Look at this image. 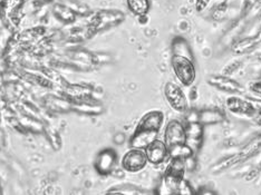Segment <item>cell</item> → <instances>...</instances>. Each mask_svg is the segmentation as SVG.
Here are the masks:
<instances>
[{
	"mask_svg": "<svg viewBox=\"0 0 261 195\" xmlns=\"http://www.w3.org/2000/svg\"><path fill=\"white\" fill-rule=\"evenodd\" d=\"M164 123V113L161 110H150L141 117L132 136L129 137V147L144 150L161 131Z\"/></svg>",
	"mask_w": 261,
	"mask_h": 195,
	"instance_id": "6da1fadb",
	"label": "cell"
},
{
	"mask_svg": "<svg viewBox=\"0 0 261 195\" xmlns=\"http://www.w3.org/2000/svg\"><path fill=\"white\" fill-rule=\"evenodd\" d=\"M187 165L186 161L182 158L171 157L169 159V164L164 171L162 177V182L159 187L160 194H177L183 179H186Z\"/></svg>",
	"mask_w": 261,
	"mask_h": 195,
	"instance_id": "7a4b0ae2",
	"label": "cell"
},
{
	"mask_svg": "<svg viewBox=\"0 0 261 195\" xmlns=\"http://www.w3.org/2000/svg\"><path fill=\"white\" fill-rule=\"evenodd\" d=\"M125 20V14L117 9H103L97 11L93 16L90 22L88 32L90 35H95L108 29L117 27Z\"/></svg>",
	"mask_w": 261,
	"mask_h": 195,
	"instance_id": "3957f363",
	"label": "cell"
},
{
	"mask_svg": "<svg viewBox=\"0 0 261 195\" xmlns=\"http://www.w3.org/2000/svg\"><path fill=\"white\" fill-rule=\"evenodd\" d=\"M171 66L175 77L183 86L190 87L193 85L197 78V68H195L194 61L185 56L172 55Z\"/></svg>",
	"mask_w": 261,
	"mask_h": 195,
	"instance_id": "277c9868",
	"label": "cell"
},
{
	"mask_svg": "<svg viewBox=\"0 0 261 195\" xmlns=\"http://www.w3.org/2000/svg\"><path fill=\"white\" fill-rule=\"evenodd\" d=\"M164 97L172 109L185 114L189 110V102L182 88L173 81H167L164 85Z\"/></svg>",
	"mask_w": 261,
	"mask_h": 195,
	"instance_id": "5b68a950",
	"label": "cell"
},
{
	"mask_svg": "<svg viewBox=\"0 0 261 195\" xmlns=\"http://www.w3.org/2000/svg\"><path fill=\"white\" fill-rule=\"evenodd\" d=\"M147 162V157L145 151L142 149H130L123 155L121 165L124 171L128 173H139L142 170L145 169Z\"/></svg>",
	"mask_w": 261,
	"mask_h": 195,
	"instance_id": "8992f818",
	"label": "cell"
},
{
	"mask_svg": "<svg viewBox=\"0 0 261 195\" xmlns=\"http://www.w3.org/2000/svg\"><path fill=\"white\" fill-rule=\"evenodd\" d=\"M186 125L179 120H171L164 129V142L168 149L174 145L187 143Z\"/></svg>",
	"mask_w": 261,
	"mask_h": 195,
	"instance_id": "52a82bcc",
	"label": "cell"
},
{
	"mask_svg": "<svg viewBox=\"0 0 261 195\" xmlns=\"http://www.w3.org/2000/svg\"><path fill=\"white\" fill-rule=\"evenodd\" d=\"M207 84L217 88L218 91L233 94V95H241L246 91L245 86L241 82L229 77V76L223 75L210 76L209 79H207Z\"/></svg>",
	"mask_w": 261,
	"mask_h": 195,
	"instance_id": "ba28073f",
	"label": "cell"
},
{
	"mask_svg": "<svg viewBox=\"0 0 261 195\" xmlns=\"http://www.w3.org/2000/svg\"><path fill=\"white\" fill-rule=\"evenodd\" d=\"M117 153L113 149H104L95 158L94 168L100 175H110L117 165Z\"/></svg>",
	"mask_w": 261,
	"mask_h": 195,
	"instance_id": "9c48e42d",
	"label": "cell"
},
{
	"mask_svg": "<svg viewBox=\"0 0 261 195\" xmlns=\"http://www.w3.org/2000/svg\"><path fill=\"white\" fill-rule=\"evenodd\" d=\"M145 154L147 157V162L152 165H161L164 162L170 159L169 149L164 141L161 140H154L152 143L147 145L145 149Z\"/></svg>",
	"mask_w": 261,
	"mask_h": 195,
	"instance_id": "30bf717a",
	"label": "cell"
},
{
	"mask_svg": "<svg viewBox=\"0 0 261 195\" xmlns=\"http://www.w3.org/2000/svg\"><path fill=\"white\" fill-rule=\"evenodd\" d=\"M225 106L231 112V113L237 115H245V116H251L254 114V106L251 102L247 99H243L239 96H231L225 102Z\"/></svg>",
	"mask_w": 261,
	"mask_h": 195,
	"instance_id": "8fae6325",
	"label": "cell"
},
{
	"mask_svg": "<svg viewBox=\"0 0 261 195\" xmlns=\"http://www.w3.org/2000/svg\"><path fill=\"white\" fill-rule=\"evenodd\" d=\"M187 131V143L192 147L195 144L198 147H200L201 143L203 140V133H204V126L198 121H191L186 125Z\"/></svg>",
	"mask_w": 261,
	"mask_h": 195,
	"instance_id": "7c38bea8",
	"label": "cell"
},
{
	"mask_svg": "<svg viewBox=\"0 0 261 195\" xmlns=\"http://www.w3.org/2000/svg\"><path fill=\"white\" fill-rule=\"evenodd\" d=\"M225 120L223 112L218 108H204L198 112L197 121L202 124L203 126L215 125Z\"/></svg>",
	"mask_w": 261,
	"mask_h": 195,
	"instance_id": "4fadbf2b",
	"label": "cell"
},
{
	"mask_svg": "<svg viewBox=\"0 0 261 195\" xmlns=\"http://www.w3.org/2000/svg\"><path fill=\"white\" fill-rule=\"evenodd\" d=\"M172 52L173 55H179V56H185L190 59H193V52L191 50V47H190L189 41L183 37L177 36L173 40H172Z\"/></svg>",
	"mask_w": 261,
	"mask_h": 195,
	"instance_id": "5bb4252c",
	"label": "cell"
},
{
	"mask_svg": "<svg viewBox=\"0 0 261 195\" xmlns=\"http://www.w3.org/2000/svg\"><path fill=\"white\" fill-rule=\"evenodd\" d=\"M126 6L129 13L138 17L146 16L151 10L150 0H126Z\"/></svg>",
	"mask_w": 261,
	"mask_h": 195,
	"instance_id": "9a60e30c",
	"label": "cell"
},
{
	"mask_svg": "<svg viewBox=\"0 0 261 195\" xmlns=\"http://www.w3.org/2000/svg\"><path fill=\"white\" fill-rule=\"evenodd\" d=\"M169 154L171 157H177L182 159H189L194 156V150L188 143L174 145L169 149Z\"/></svg>",
	"mask_w": 261,
	"mask_h": 195,
	"instance_id": "2e32d148",
	"label": "cell"
},
{
	"mask_svg": "<svg viewBox=\"0 0 261 195\" xmlns=\"http://www.w3.org/2000/svg\"><path fill=\"white\" fill-rule=\"evenodd\" d=\"M108 194H129V195H136V194H151L152 192H149L144 190V188H141L134 185H120L112 187L111 190L106 192Z\"/></svg>",
	"mask_w": 261,
	"mask_h": 195,
	"instance_id": "e0dca14e",
	"label": "cell"
},
{
	"mask_svg": "<svg viewBox=\"0 0 261 195\" xmlns=\"http://www.w3.org/2000/svg\"><path fill=\"white\" fill-rule=\"evenodd\" d=\"M177 194L192 195V194H195V191H194V188L192 187V185L189 183V181L186 180V179H183L179 188H177Z\"/></svg>",
	"mask_w": 261,
	"mask_h": 195,
	"instance_id": "ac0fdd59",
	"label": "cell"
},
{
	"mask_svg": "<svg viewBox=\"0 0 261 195\" xmlns=\"http://www.w3.org/2000/svg\"><path fill=\"white\" fill-rule=\"evenodd\" d=\"M211 3V0H195V10L201 13L206 9L207 6Z\"/></svg>",
	"mask_w": 261,
	"mask_h": 195,
	"instance_id": "d6986e66",
	"label": "cell"
}]
</instances>
